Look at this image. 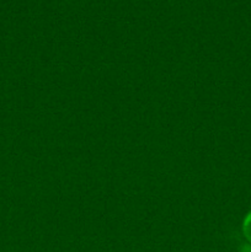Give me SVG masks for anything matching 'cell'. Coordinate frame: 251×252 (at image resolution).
<instances>
[{"label": "cell", "mask_w": 251, "mask_h": 252, "mask_svg": "<svg viewBox=\"0 0 251 252\" xmlns=\"http://www.w3.org/2000/svg\"><path fill=\"white\" fill-rule=\"evenodd\" d=\"M243 231L245 238L248 239L249 243L251 244V212L245 217L243 223Z\"/></svg>", "instance_id": "6da1fadb"}]
</instances>
